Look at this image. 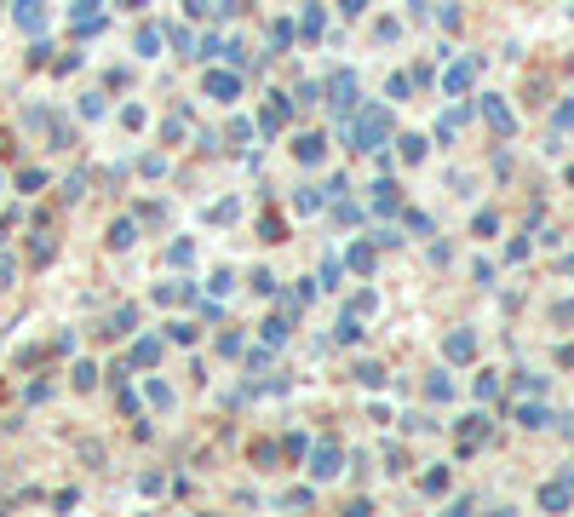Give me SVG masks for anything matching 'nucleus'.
<instances>
[{
  "instance_id": "obj_1",
  "label": "nucleus",
  "mask_w": 574,
  "mask_h": 517,
  "mask_svg": "<svg viewBox=\"0 0 574 517\" xmlns=\"http://www.w3.org/2000/svg\"><path fill=\"white\" fill-rule=\"evenodd\" d=\"M385 138H390V115L385 109H362L357 126H350V144L357 150H385Z\"/></svg>"
},
{
  "instance_id": "obj_2",
  "label": "nucleus",
  "mask_w": 574,
  "mask_h": 517,
  "mask_svg": "<svg viewBox=\"0 0 574 517\" xmlns=\"http://www.w3.org/2000/svg\"><path fill=\"white\" fill-rule=\"evenodd\" d=\"M328 93H333L328 104H333L339 115H350V109H357V75H345V69H339V75H333V86H328Z\"/></svg>"
},
{
  "instance_id": "obj_3",
  "label": "nucleus",
  "mask_w": 574,
  "mask_h": 517,
  "mask_svg": "<svg viewBox=\"0 0 574 517\" xmlns=\"http://www.w3.org/2000/svg\"><path fill=\"white\" fill-rule=\"evenodd\" d=\"M568 500H574V477H563V483H546V489H540V506H546V511H563Z\"/></svg>"
},
{
  "instance_id": "obj_4",
  "label": "nucleus",
  "mask_w": 574,
  "mask_h": 517,
  "mask_svg": "<svg viewBox=\"0 0 574 517\" xmlns=\"http://www.w3.org/2000/svg\"><path fill=\"white\" fill-rule=\"evenodd\" d=\"M482 443H489V420L477 414V420H465V425H460V448L471 454V448H482Z\"/></svg>"
},
{
  "instance_id": "obj_5",
  "label": "nucleus",
  "mask_w": 574,
  "mask_h": 517,
  "mask_svg": "<svg viewBox=\"0 0 574 517\" xmlns=\"http://www.w3.org/2000/svg\"><path fill=\"white\" fill-rule=\"evenodd\" d=\"M482 115H489V126H494V133H511V109H506L500 98H482Z\"/></svg>"
},
{
  "instance_id": "obj_6",
  "label": "nucleus",
  "mask_w": 574,
  "mask_h": 517,
  "mask_svg": "<svg viewBox=\"0 0 574 517\" xmlns=\"http://www.w3.org/2000/svg\"><path fill=\"white\" fill-rule=\"evenodd\" d=\"M471 351H477V339H471L465 328H454V333H448V357H454V362H471Z\"/></svg>"
},
{
  "instance_id": "obj_7",
  "label": "nucleus",
  "mask_w": 574,
  "mask_h": 517,
  "mask_svg": "<svg viewBox=\"0 0 574 517\" xmlns=\"http://www.w3.org/2000/svg\"><path fill=\"white\" fill-rule=\"evenodd\" d=\"M311 471H316V477H339V448H333V443H322V448H316V465H311Z\"/></svg>"
},
{
  "instance_id": "obj_8",
  "label": "nucleus",
  "mask_w": 574,
  "mask_h": 517,
  "mask_svg": "<svg viewBox=\"0 0 574 517\" xmlns=\"http://www.w3.org/2000/svg\"><path fill=\"white\" fill-rule=\"evenodd\" d=\"M207 93H213V98H236L241 81H236V75H207Z\"/></svg>"
},
{
  "instance_id": "obj_9",
  "label": "nucleus",
  "mask_w": 574,
  "mask_h": 517,
  "mask_svg": "<svg viewBox=\"0 0 574 517\" xmlns=\"http://www.w3.org/2000/svg\"><path fill=\"white\" fill-rule=\"evenodd\" d=\"M92 23H98V0H80L75 6V35H92Z\"/></svg>"
},
{
  "instance_id": "obj_10",
  "label": "nucleus",
  "mask_w": 574,
  "mask_h": 517,
  "mask_svg": "<svg viewBox=\"0 0 574 517\" xmlns=\"http://www.w3.org/2000/svg\"><path fill=\"white\" fill-rule=\"evenodd\" d=\"M471 75H477L471 64H454V69L443 75V86H448V93H465V86H471Z\"/></svg>"
},
{
  "instance_id": "obj_11",
  "label": "nucleus",
  "mask_w": 574,
  "mask_h": 517,
  "mask_svg": "<svg viewBox=\"0 0 574 517\" xmlns=\"http://www.w3.org/2000/svg\"><path fill=\"white\" fill-rule=\"evenodd\" d=\"M40 18H47V12H40V0H18V23L23 29H40Z\"/></svg>"
},
{
  "instance_id": "obj_12",
  "label": "nucleus",
  "mask_w": 574,
  "mask_h": 517,
  "mask_svg": "<svg viewBox=\"0 0 574 517\" xmlns=\"http://www.w3.org/2000/svg\"><path fill=\"white\" fill-rule=\"evenodd\" d=\"M517 420H522V425H528V431H534V425H546V420H551V414H546V408H540V403H522V408H517Z\"/></svg>"
},
{
  "instance_id": "obj_13",
  "label": "nucleus",
  "mask_w": 574,
  "mask_h": 517,
  "mask_svg": "<svg viewBox=\"0 0 574 517\" xmlns=\"http://www.w3.org/2000/svg\"><path fill=\"white\" fill-rule=\"evenodd\" d=\"M373 207H385V213L396 207V184H390V179H385V184H373Z\"/></svg>"
},
{
  "instance_id": "obj_14",
  "label": "nucleus",
  "mask_w": 574,
  "mask_h": 517,
  "mask_svg": "<svg viewBox=\"0 0 574 517\" xmlns=\"http://www.w3.org/2000/svg\"><path fill=\"white\" fill-rule=\"evenodd\" d=\"M443 489H448V471H443V465L425 471V494H443Z\"/></svg>"
},
{
  "instance_id": "obj_15",
  "label": "nucleus",
  "mask_w": 574,
  "mask_h": 517,
  "mask_svg": "<svg viewBox=\"0 0 574 517\" xmlns=\"http://www.w3.org/2000/svg\"><path fill=\"white\" fill-rule=\"evenodd\" d=\"M299 161H322V138H299Z\"/></svg>"
},
{
  "instance_id": "obj_16",
  "label": "nucleus",
  "mask_w": 574,
  "mask_h": 517,
  "mask_svg": "<svg viewBox=\"0 0 574 517\" xmlns=\"http://www.w3.org/2000/svg\"><path fill=\"white\" fill-rule=\"evenodd\" d=\"M425 391H431V397H436V403H443V397H454V385H448V379H443V374H431V385H425Z\"/></svg>"
},
{
  "instance_id": "obj_17",
  "label": "nucleus",
  "mask_w": 574,
  "mask_h": 517,
  "mask_svg": "<svg viewBox=\"0 0 574 517\" xmlns=\"http://www.w3.org/2000/svg\"><path fill=\"white\" fill-rule=\"evenodd\" d=\"M357 379H362V385H385V368H373V362H362V368H357Z\"/></svg>"
},
{
  "instance_id": "obj_18",
  "label": "nucleus",
  "mask_w": 574,
  "mask_h": 517,
  "mask_svg": "<svg viewBox=\"0 0 574 517\" xmlns=\"http://www.w3.org/2000/svg\"><path fill=\"white\" fill-rule=\"evenodd\" d=\"M350 265H357V271H373V247H350Z\"/></svg>"
},
{
  "instance_id": "obj_19",
  "label": "nucleus",
  "mask_w": 574,
  "mask_h": 517,
  "mask_svg": "<svg viewBox=\"0 0 574 517\" xmlns=\"http://www.w3.org/2000/svg\"><path fill=\"white\" fill-rule=\"evenodd\" d=\"M425 155V138H402V161H419Z\"/></svg>"
},
{
  "instance_id": "obj_20",
  "label": "nucleus",
  "mask_w": 574,
  "mask_h": 517,
  "mask_svg": "<svg viewBox=\"0 0 574 517\" xmlns=\"http://www.w3.org/2000/svg\"><path fill=\"white\" fill-rule=\"evenodd\" d=\"M184 6H190V12H207V0H184Z\"/></svg>"
},
{
  "instance_id": "obj_21",
  "label": "nucleus",
  "mask_w": 574,
  "mask_h": 517,
  "mask_svg": "<svg viewBox=\"0 0 574 517\" xmlns=\"http://www.w3.org/2000/svg\"><path fill=\"white\" fill-rule=\"evenodd\" d=\"M568 271H574V258H568Z\"/></svg>"
}]
</instances>
